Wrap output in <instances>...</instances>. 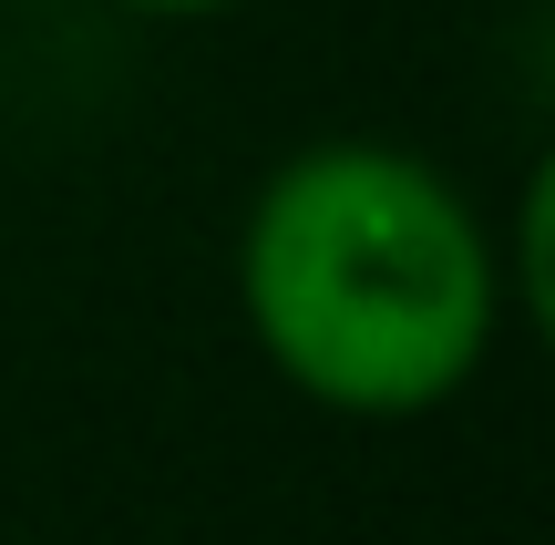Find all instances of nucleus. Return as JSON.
I'll use <instances>...</instances> for the list:
<instances>
[{"instance_id": "obj_1", "label": "nucleus", "mask_w": 555, "mask_h": 545, "mask_svg": "<svg viewBox=\"0 0 555 545\" xmlns=\"http://www.w3.org/2000/svg\"><path fill=\"white\" fill-rule=\"evenodd\" d=\"M237 320L309 412L422 423L483 381L515 288L453 165L391 134H319L237 217Z\"/></svg>"}, {"instance_id": "obj_2", "label": "nucleus", "mask_w": 555, "mask_h": 545, "mask_svg": "<svg viewBox=\"0 0 555 545\" xmlns=\"http://www.w3.org/2000/svg\"><path fill=\"white\" fill-rule=\"evenodd\" d=\"M103 11H124V21H227L237 0H103Z\"/></svg>"}]
</instances>
